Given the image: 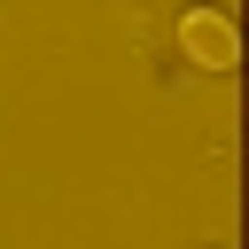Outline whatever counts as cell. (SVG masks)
<instances>
[{
    "instance_id": "cell-1",
    "label": "cell",
    "mask_w": 249,
    "mask_h": 249,
    "mask_svg": "<svg viewBox=\"0 0 249 249\" xmlns=\"http://www.w3.org/2000/svg\"><path fill=\"white\" fill-rule=\"evenodd\" d=\"M179 47H187V62L210 70V78H226V70L241 62V31H233V16H218V8H195V16L179 23Z\"/></svg>"
}]
</instances>
